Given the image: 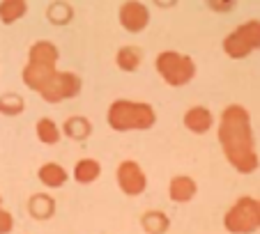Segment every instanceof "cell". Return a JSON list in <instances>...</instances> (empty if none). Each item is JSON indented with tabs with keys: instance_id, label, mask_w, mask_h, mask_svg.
Returning <instances> with one entry per match:
<instances>
[{
	"instance_id": "cell-1",
	"label": "cell",
	"mask_w": 260,
	"mask_h": 234,
	"mask_svg": "<svg viewBox=\"0 0 260 234\" xmlns=\"http://www.w3.org/2000/svg\"><path fill=\"white\" fill-rule=\"evenodd\" d=\"M221 151L240 175H251L260 168V156L255 151V133L251 124V112L242 103H231L221 110L216 124Z\"/></svg>"
},
{
	"instance_id": "cell-2",
	"label": "cell",
	"mask_w": 260,
	"mask_h": 234,
	"mask_svg": "<svg viewBox=\"0 0 260 234\" xmlns=\"http://www.w3.org/2000/svg\"><path fill=\"white\" fill-rule=\"evenodd\" d=\"M108 127L118 133L150 131L157 124V112L152 103L134 101V99H115L106 110Z\"/></svg>"
},
{
	"instance_id": "cell-3",
	"label": "cell",
	"mask_w": 260,
	"mask_h": 234,
	"mask_svg": "<svg viewBox=\"0 0 260 234\" xmlns=\"http://www.w3.org/2000/svg\"><path fill=\"white\" fill-rule=\"evenodd\" d=\"M154 69L161 76V81L171 88H184L196 78V62H193L191 55L180 53V51H161V53L154 58Z\"/></svg>"
},
{
	"instance_id": "cell-4",
	"label": "cell",
	"mask_w": 260,
	"mask_h": 234,
	"mask_svg": "<svg viewBox=\"0 0 260 234\" xmlns=\"http://www.w3.org/2000/svg\"><path fill=\"white\" fill-rule=\"evenodd\" d=\"M221 49L231 60H244L253 51H260V21L251 19L240 23L235 30H231L223 37Z\"/></svg>"
},
{
	"instance_id": "cell-5",
	"label": "cell",
	"mask_w": 260,
	"mask_h": 234,
	"mask_svg": "<svg viewBox=\"0 0 260 234\" xmlns=\"http://www.w3.org/2000/svg\"><path fill=\"white\" fill-rule=\"evenodd\" d=\"M223 227L231 234H253L260 229V216H258V198L242 195L237 202L223 214Z\"/></svg>"
},
{
	"instance_id": "cell-6",
	"label": "cell",
	"mask_w": 260,
	"mask_h": 234,
	"mask_svg": "<svg viewBox=\"0 0 260 234\" xmlns=\"http://www.w3.org/2000/svg\"><path fill=\"white\" fill-rule=\"evenodd\" d=\"M81 88H83V81H81L79 73L74 71H55L51 76V81L42 88L40 97L44 99L46 103H60L67 101V99H74L81 94Z\"/></svg>"
},
{
	"instance_id": "cell-7",
	"label": "cell",
	"mask_w": 260,
	"mask_h": 234,
	"mask_svg": "<svg viewBox=\"0 0 260 234\" xmlns=\"http://www.w3.org/2000/svg\"><path fill=\"white\" fill-rule=\"evenodd\" d=\"M115 179H118V188L122 190L127 198H138V195L145 193L147 188V175L141 168V163L127 159L118 166L115 170Z\"/></svg>"
},
{
	"instance_id": "cell-8",
	"label": "cell",
	"mask_w": 260,
	"mask_h": 234,
	"mask_svg": "<svg viewBox=\"0 0 260 234\" xmlns=\"http://www.w3.org/2000/svg\"><path fill=\"white\" fill-rule=\"evenodd\" d=\"M150 19H152L150 7H147L145 3H141V0H124L118 10L120 25H122V30H127V32H132V34L143 32V30L150 25Z\"/></svg>"
},
{
	"instance_id": "cell-9",
	"label": "cell",
	"mask_w": 260,
	"mask_h": 234,
	"mask_svg": "<svg viewBox=\"0 0 260 234\" xmlns=\"http://www.w3.org/2000/svg\"><path fill=\"white\" fill-rule=\"evenodd\" d=\"M182 124H184L187 131L196 133V136H203V133H207L214 127V112L207 106H191L182 115Z\"/></svg>"
},
{
	"instance_id": "cell-10",
	"label": "cell",
	"mask_w": 260,
	"mask_h": 234,
	"mask_svg": "<svg viewBox=\"0 0 260 234\" xmlns=\"http://www.w3.org/2000/svg\"><path fill=\"white\" fill-rule=\"evenodd\" d=\"M58 71V67H46V64H35V62H28L21 71V81L25 83V88H30L32 92L40 94L42 88L51 81V76Z\"/></svg>"
},
{
	"instance_id": "cell-11",
	"label": "cell",
	"mask_w": 260,
	"mask_h": 234,
	"mask_svg": "<svg viewBox=\"0 0 260 234\" xmlns=\"http://www.w3.org/2000/svg\"><path fill=\"white\" fill-rule=\"evenodd\" d=\"M198 193V184L193 181V177L189 175H175L168 184V198L177 205H187L196 198Z\"/></svg>"
},
{
	"instance_id": "cell-12",
	"label": "cell",
	"mask_w": 260,
	"mask_h": 234,
	"mask_svg": "<svg viewBox=\"0 0 260 234\" xmlns=\"http://www.w3.org/2000/svg\"><path fill=\"white\" fill-rule=\"evenodd\" d=\"M58 60H60V51L53 42H49V39H40V42H35V44L28 49V62L46 64V67H58Z\"/></svg>"
},
{
	"instance_id": "cell-13",
	"label": "cell",
	"mask_w": 260,
	"mask_h": 234,
	"mask_svg": "<svg viewBox=\"0 0 260 234\" xmlns=\"http://www.w3.org/2000/svg\"><path fill=\"white\" fill-rule=\"evenodd\" d=\"M37 179H40L46 188H62L69 179V172H67V168L60 166V163L49 161V163H44V166H40Z\"/></svg>"
},
{
	"instance_id": "cell-14",
	"label": "cell",
	"mask_w": 260,
	"mask_h": 234,
	"mask_svg": "<svg viewBox=\"0 0 260 234\" xmlns=\"http://www.w3.org/2000/svg\"><path fill=\"white\" fill-rule=\"evenodd\" d=\"M99 175H102V163L97 159H81V161H76V166L72 170L74 181H79L83 186L94 184L99 179Z\"/></svg>"
},
{
	"instance_id": "cell-15",
	"label": "cell",
	"mask_w": 260,
	"mask_h": 234,
	"mask_svg": "<svg viewBox=\"0 0 260 234\" xmlns=\"http://www.w3.org/2000/svg\"><path fill=\"white\" fill-rule=\"evenodd\" d=\"M28 14V0H0V21L12 25Z\"/></svg>"
},
{
	"instance_id": "cell-16",
	"label": "cell",
	"mask_w": 260,
	"mask_h": 234,
	"mask_svg": "<svg viewBox=\"0 0 260 234\" xmlns=\"http://www.w3.org/2000/svg\"><path fill=\"white\" fill-rule=\"evenodd\" d=\"M141 62H143V53L138 46H122V49L115 53V64H118V69H122V71H127V73L138 71Z\"/></svg>"
},
{
	"instance_id": "cell-17",
	"label": "cell",
	"mask_w": 260,
	"mask_h": 234,
	"mask_svg": "<svg viewBox=\"0 0 260 234\" xmlns=\"http://www.w3.org/2000/svg\"><path fill=\"white\" fill-rule=\"evenodd\" d=\"M35 133H37L40 142H44V145H58L60 138H62L58 122L51 120V117H40L37 124H35Z\"/></svg>"
},
{
	"instance_id": "cell-18",
	"label": "cell",
	"mask_w": 260,
	"mask_h": 234,
	"mask_svg": "<svg viewBox=\"0 0 260 234\" xmlns=\"http://www.w3.org/2000/svg\"><path fill=\"white\" fill-rule=\"evenodd\" d=\"M28 209L35 218H51L55 211V202L49 195H32L28 202Z\"/></svg>"
},
{
	"instance_id": "cell-19",
	"label": "cell",
	"mask_w": 260,
	"mask_h": 234,
	"mask_svg": "<svg viewBox=\"0 0 260 234\" xmlns=\"http://www.w3.org/2000/svg\"><path fill=\"white\" fill-rule=\"evenodd\" d=\"M141 225L150 234H161V232H166V229H168V218L164 214H159V211H152V214H145V216H143Z\"/></svg>"
},
{
	"instance_id": "cell-20",
	"label": "cell",
	"mask_w": 260,
	"mask_h": 234,
	"mask_svg": "<svg viewBox=\"0 0 260 234\" xmlns=\"http://www.w3.org/2000/svg\"><path fill=\"white\" fill-rule=\"evenodd\" d=\"M14 229V216L0 207V234H10Z\"/></svg>"
},
{
	"instance_id": "cell-21",
	"label": "cell",
	"mask_w": 260,
	"mask_h": 234,
	"mask_svg": "<svg viewBox=\"0 0 260 234\" xmlns=\"http://www.w3.org/2000/svg\"><path fill=\"white\" fill-rule=\"evenodd\" d=\"M235 3L237 0H207V5L214 12H231L235 7Z\"/></svg>"
},
{
	"instance_id": "cell-22",
	"label": "cell",
	"mask_w": 260,
	"mask_h": 234,
	"mask_svg": "<svg viewBox=\"0 0 260 234\" xmlns=\"http://www.w3.org/2000/svg\"><path fill=\"white\" fill-rule=\"evenodd\" d=\"M258 216H260V198H258Z\"/></svg>"
},
{
	"instance_id": "cell-23",
	"label": "cell",
	"mask_w": 260,
	"mask_h": 234,
	"mask_svg": "<svg viewBox=\"0 0 260 234\" xmlns=\"http://www.w3.org/2000/svg\"><path fill=\"white\" fill-rule=\"evenodd\" d=\"M0 207H3V198H0Z\"/></svg>"
}]
</instances>
